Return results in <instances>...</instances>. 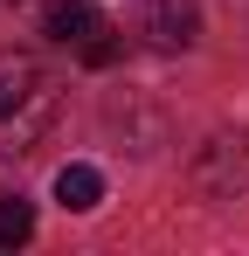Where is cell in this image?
Segmentation results:
<instances>
[{"label":"cell","mask_w":249,"mask_h":256,"mask_svg":"<svg viewBox=\"0 0 249 256\" xmlns=\"http://www.w3.org/2000/svg\"><path fill=\"white\" fill-rule=\"evenodd\" d=\"M56 111H62V84L48 76V62H35L28 48H7L0 56V152H35Z\"/></svg>","instance_id":"obj_1"},{"label":"cell","mask_w":249,"mask_h":256,"mask_svg":"<svg viewBox=\"0 0 249 256\" xmlns=\"http://www.w3.org/2000/svg\"><path fill=\"white\" fill-rule=\"evenodd\" d=\"M194 187L208 201H236L249 194V138H208L194 160Z\"/></svg>","instance_id":"obj_2"},{"label":"cell","mask_w":249,"mask_h":256,"mask_svg":"<svg viewBox=\"0 0 249 256\" xmlns=\"http://www.w3.org/2000/svg\"><path fill=\"white\" fill-rule=\"evenodd\" d=\"M138 35L152 48H194L201 7H194V0H146V7H138Z\"/></svg>","instance_id":"obj_3"},{"label":"cell","mask_w":249,"mask_h":256,"mask_svg":"<svg viewBox=\"0 0 249 256\" xmlns=\"http://www.w3.org/2000/svg\"><path fill=\"white\" fill-rule=\"evenodd\" d=\"M111 21H104V7H90V0H48L42 7V35H56V42L83 48L90 35H104Z\"/></svg>","instance_id":"obj_4"},{"label":"cell","mask_w":249,"mask_h":256,"mask_svg":"<svg viewBox=\"0 0 249 256\" xmlns=\"http://www.w3.org/2000/svg\"><path fill=\"white\" fill-rule=\"evenodd\" d=\"M56 201H62L70 214H90L97 201H104V173H97V166H83V160H70V166L56 173Z\"/></svg>","instance_id":"obj_5"},{"label":"cell","mask_w":249,"mask_h":256,"mask_svg":"<svg viewBox=\"0 0 249 256\" xmlns=\"http://www.w3.org/2000/svg\"><path fill=\"white\" fill-rule=\"evenodd\" d=\"M35 236V201H21V194H0V250H21Z\"/></svg>","instance_id":"obj_6"},{"label":"cell","mask_w":249,"mask_h":256,"mask_svg":"<svg viewBox=\"0 0 249 256\" xmlns=\"http://www.w3.org/2000/svg\"><path fill=\"white\" fill-rule=\"evenodd\" d=\"M83 62H90V70H111V62H118V35H111V28L90 35V42H83Z\"/></svg>","instance_id":"obj_7"}]
</instances>
